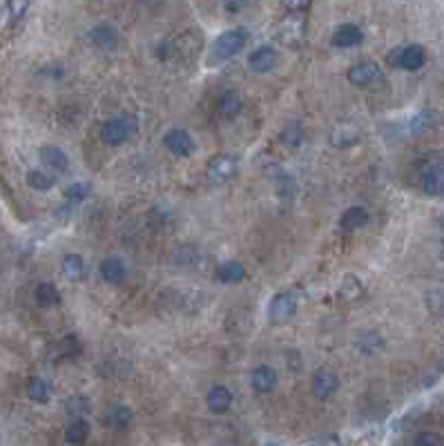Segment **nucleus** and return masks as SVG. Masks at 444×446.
Instances as JSON below:
<instances>
[{
	"mask_svg": "<svg viewBox=\"0 0 444 446\" xmlns=\"http://www.w3.org/2000/svg\"><path fill=\"white\" fill-rule=\"evenodd\" d=\"M246 43H248V30H243V27L228 30V32L219 34L215 38V43L210 47V56H213L215 63L230 60L232 56H237L239 51L246 47Z\"/></svg>",
	"mask_w": 444,
	"mask_h": 446,
	"instance_id": "nucleus-1",
	"label": "nucleus"
},
{
	"mask_svg": "<svg viewBox=\"0 0 444 446\" xmlns=\"http://www.w3.org/2000/svg\"><path fill=\"white\" fill-rule=\"evenodd\" d=\"M297 308H299V293L297 291L277 293L275 297L270 299V304H268V319L272 324L286 321V319H291L293 314L297 312Z\"/></svg>",
	"mask_w": 444,
	"mask_h": 446,
	"instance_id": "nucleus-2",
	"label": "nucleus"
},
{
	"mask_svg": "<svg viewBox=\"0 0 444 446\" xmlns=\"http://www.w3.org/2000/svg\"><path fill=\"white\" fill-rule=\"evenodd\" d=\"M129 136H132V123L125 116H114V119H108L101 125V139L112 148L123 146L129 141Z\"/></svg>",
	"mask_w": 444,
	"mask_h": 446,
	"instance_id": "nucleus-3",
	"label": "nucleus"
},
{
	"mask_svg": "<svg viewBox=\"0 0 444 446\" xmlns=\"http://www.w3.org/2000/svg\"><path fill=\"white\" fill-rule=\"evenodd\" d=\"M382 78H384L382 68L373 60H362L348 70V81L355 87H373L382 83Z\"/></svg>",
	"mask_w": 444,
	"mask_h": 446,
	"instance_id": "nucleus-4",
	"label": "nucleus"
},
{
	"mask_svg": "<svg viewBox=\"0 0 444 446\" xmlns=\"http://www.w3.org/2000/svg\"><path fill=\"white\" fill-rule=\"evenodd\" d=\"M388 63L395 65V68L407 70V72H415V70L424 68V63H426V51H424L422 45H409V47L395 49L393 54H391Z\"/></svg>",
	"mask_w": 444,
	"mask_h": 446,
	"instance_id": "nucleus-5",
	"label": "nucleus"
},
{
	"mask_svg": "<svg viewBox=\"0 0 444 446\" xmlns=\"http://www.w3.org/2000/svg\"><path fill=\"white\" fill-rule=\"evenodd\" d=\"M237 159L230 154H217L210 159V163H208L205 167V174L208 179H210L213 183H226L230 179L237 177Z\"/></svg>",
	"mask_w": 444,
	"mask_h": 446,
	"instance_id": "nucleus-6",
	"label": "nucleus"
},
{
	"mask_svg": "<svg viewBox=\"0 0 444 446\" xmlns=\"http://www.w3.org/2000/svg\"><path fill=\"white\" fill-rule=\"evenodd\" d=\"M420 188L429 196L444 194V165L442 163H426L420 172Z\"/></svg>",
	"mask_w": 444,
	"mask_h": 446,
	"instance_id": "nucleus-7",
	"label": "nucleus"
},
{
	"mask_svg": "<svg viewBox=\"0 0 444 446\" xmlns=\"http://www.w3.org/2000/svg\"><path fill=\"white\" fill-rule=\"evenodd\" d=\"M87 38H89V43H92L96 49H103V51H112V49L119 47V43H121L119 32H116V27H112L110 23L94 25V27L89 30Z\"/></svg>",
	"mask_w": 444,
	"mask_h": 446,
	"instance_id": "nucleus-8",
	"label": "nucleus"
},
{
	"mask_svg": "<svg viewBox=\"0 0 444 446\" xmlns=\"http://www.w3.org/2000/svg\"><path fill=\"white\" fill-rule=\"evenodd\" d=\"M339 388V379L333 371L329 369H319L315 371V375H312V384H310V390L312 395H315L317 400H331L335 393Z\"/></svg>",
	"mask_w": 444,
	"mask_h": 446,
	"instance_id": "nucleus-9",
	"label": "nucleus"
},
{
	"mask_svg": "<svg viewBox=\"0 0 444 446\" xmlns=\"http://www.w3.org/2000/svg\"><path fill=\"white\" fill-rule=\"evenodd\" d=\"M277 371L272 369V366L268 364H259L253 369L250 373V386L255 393H259V395H268V393L275 390L277 386Z\"/></svg>",
	"mask_w": 444,
	"mask_h": 446,
	"instance_id": "nucleus-10",
	"label": "nucleus"
},
{
	"mask_svg": "<svg viewBox=\"0 0 444 446\" xmlns=\"http://www.w3.org/2000/svg\"><path fill=\"white\" fill-rule=\"evenodd\" d=\"M163 146L172 154H177V156H190L194 152V139L186 132V129L172 127V129H167V132H165Z\"/></svg>",
	"mask_w": 444,
	"mask_h": 446,
	"instance_id": "nucleus-11",
	"label": "nucleus"
},
{
	"mask_svg": "<svg viewBox=\"0 0 444 446\" xmlns=\"http://www.w3.org/2000/svg\"><path fill=\"white\" fill-rule=\"evenodd\" d=\"M279 56H277V49L264 45V47H257L250 51V56H248V68H250L255 74H266L270 70H275Z\"/></svg>",
	"mask_w": 444,
	"mask_h": 446,
	"instance_id": "nucleus-12",
	"label": "nucleus"
},
{
	"mask_svg": "<svg viewBox=\"0 0 444 446\" xmlns=\"http://www.w3.org/2000/svg\"><path fill=\"white\" fill-rule=\"evenodd\" d=\"M38 159L51 172H68L70 170V156L58 146H43L38 150Z\"/></svg>",
	"mask_w": 444,
	"mask_h": 446,
	"instance_id": "nucleus-13",
	"label": "nucleus"
},
{
	"mask_svg": "<svg viewBox=\"0 0 444 446\" xmlns=\"http://www.w3.org/2000/svg\"><path fill=\"white\" fill-rule=\"evenodd\" d=\"M364 41V32L357 27V25L353 23H344L339 25V27L333 32L331 43L339 49H350V47H357Z\"/></svg>",
	"mask_w": 444,
	"mask_h": 446,
	"instance_id": "nucleus-14",
	"label": "nucleus"
},
{
	"mask_svg": "<svg viewBox=\"0 0 444 446\" xmlns=\"http://www.w3.org/2000/svg\"><path fill=\"white\" fill-rule=\"evenodd\" d=\"M99 274L103 279H106L108 283L112 286H119L125 281L127 277V266H125V261L119 259V257H106L99 264Z\"/></svg>",
	"mask_w": 444,
	"mask_h": 446,
	"instance_id": "nucleus-15",
	"label": "nucleus"
},
{
	"mask_svg": "<svg viewBox=\"0 0 444 446\" xmlns=\"http://www.w3.org/2000/svg\"><path fill=\"white\" fill-rule=\"evenodd\" d=\"M61 268H63V277L74 283L87 279V264H85V259L78 255H65Z\"/></svg>",
	"mask_w": 444,
	"mask_h": 446,
	"instance_id": "nucleus-16",
	"label": "nucleus"
},
{
	"mask_svg": "<svg viewBox=\"0 0 444 446\" xmlns=\"http://www.w3.org/2000/svg\"><path fill=\"white\" fill-rule=\"evenodd\" d=\"M205 406L213 413H226L232 406V390L228 386H213L205 395Z\"/></svg>",
	"mask_w": 444,
	"mask_h": 446,
	"instance_id": "nucleus-17",
	"label": "nucleus"
},
{
	"mask_svg": "<svg viewBox=\"0 0 444 446\" xmlns=\"http://www.w3.org/2000/svg\"><path fill=\"white\" fill-rule=\"evenodd\" d=\"M369 223V210L362 208V205H353L348 210H344V215L339 217V226H342V230L346 232H353V230H360Z\"/></svg>",
	"mask_w": 444,
	"mask_h": 446,
	"instance_id": "nucleus-18",
	"label": "nucleus"
},
{
	"mask_svg": "<svg viewBox=\"0 0 444 446\" xmlns=\"http://www.w3.org/2000/svg\"><path fill=\"white\" fill-rule=\"evenodd\" d=\"M357 139H360V127L355 123H350V121L339 123L333 129V134H331V143H333L335 148H348Z\"/></svg>",
	"mask_w": 444,
	"mask_h": 446,
	"instance_id": "nucleus-19",
	"label": "nucleus"
},
{
	"mask_svg": "<svg viewBox=\"0 0 444 446\" xmlns=\"http://www.w3.org/2000/svg\"><path fill=\"white\" fill-rule=\"evenodd\" d=\"M243 108V101L237 91H224L219 98H217V112L224 116V119H234V116H239Z\"/></svg>",
	"mask_w": 444,
	"mask_h": 446,
	"instance_id": "nucleus-20",
	"label": "nucleus"
},
{
	"mask_svg": "<svg viewBox=\"0 0 444 446\" xmlns=\"http://www.w3.org/2000/svg\"><path fill=\"white\" fill-rule=\"evenodd\" d=\"M89 431H92V426H89L85 417H72V422L68 424V428H65V442L83 444L89 438Z\"/></svg>",
	"mask_w": 444,
	"mask_h": 446,
	"instance_id": "nucleus-21",
	"label": "nucleus"
},
{
	"mask_svg": "<svg viewBox=\"0 0 444 446\" xmlns=\"http://www.w3.org/2000/svg\"><path fill=\"white\" fill-rule=\"evenodd\" d=\"M34 301H36V306H41V308H54V306H58L61 295L54 283L43 281L34 288Z\"/></svg>",
	"mask_w": 444,
	"mask_h": 446,
	"instance_id": "nucleus-22",
	"label": "nucleus"
},
{
	"mask_svg": "<svg viewBox=\"0 0 444 446\" xmlns=\"http://www.w3.org/2000/svg\"><path fill=\"white\" fill-rule=\"evenodd\" d=\"M54 395V388L43 377H32L30 384H27V397L36 404H47Z\"/></svg>",
	"mask_w": 444,
	"mask_h": 446,
	"instance_id": "nucleus-23",
	"label": "nucleus"
},
{
	"mask_svg": "<svg viewBox=\"0 0 444 446\" xmlns=\"http://www.w3.org/2000/svg\"><path fill=\"white\" fill-rule=\"evenodd\" d=\"M353 344H355V348L364 352V355H373V352H380L384 348V339L373 331H364L355 335V342Z\"/></svg>",
	"mask_w": 444,
	"mask_h": 446,
	"instance_id": "nucleus-24",
	"label": "nucleus"
},
{
	"mask_svg": "<svg viewBox=\"0 0 444 446\" xmlns=\"http://www.w3.org/2000/svg\"><path fill=\"white\" fill-rule=\"evenodd\" d=\"M132 409L127 406H112V409L106 413V424L112 431H125L129 424H132Z\"/></svg>",
	"mask_w": 444,
	"mask_h": 446,
	"instance_id": "nucleus-25",
	"label": "nucleus"
},
{
	"mask_svg": "<svg viewBox=\"0 0 444 446\" xmlns=\"http://www.w3.org/2000/svg\"><path fill=\"white\" fill-rule=\"evenodd\" d=\"M246 268L243 264H239V261H226V264H221L217 268V279L221 283H239L246 279Z\"/></svg>",
	"mask_w": 444,
	"mask_h": 446,
	"instance_id": "nucleus-26",
	"label": "nucleus"
},
{
	"mask_svg": "<svg viewBox=\"0 0 444 446\" xmlns=\"http://www.w3.org/2000/svg\"><path fill=\"white\" fill-rule=\"evenodd\" d=\"M25 181H27V186L36 192H49L51 188L56 186V177L45 172V170H30L27 177H25Z\"/></svg>",
	"mask_w": 444,
	"mask_h": 446,
	"instance_id": "nucleus-27",
	"label": "nucleus"
},
{
	"mask_svg": "<svg viewBox=\"0 0 444 446\" xmlns=\"http://www.w3.org/2000/svg\"><path fill=\"white\" fill-rule=\"evenodd\" d=\"M364 293L362 288V281L355 277V274H344V279L339 281V288H337V295L342 301H355L360 299Z\"/></svg>",
	"mask_w": 444,
	"mask_h": 446,
	"instance_id": "nucleus-28",
	"label": "nucleus"
},
{
	"mask_svg": "<svg viewBox=\"0 0 444 446\" xmlns=\"http://www.w3.org/2000/svg\"><path fill=\"white\" fill-rule=\"evenodd\" d=\"M65 413L70 417H85L92 413V402L85 395H70L65 400Z\"/></svg>",
	"mask_w": 444,
	"mask_h": 446,
	"instance_id": "nucleus-29",
	"label": "nucleus"
},
{
	"mask_svg": "<svg viewBox=\"0 0 444 446\" xmlns=\"http://www.w3.org/2000/svg\"><path fill=\"white\" fill-rule=\"evenodd\" d=\"M297 190H299L297 188V181L288 172H279L277 174V179H275V192H277L279 199H284V201L295 199Z\"/></svg>",
	"mask_w": 444,
	"mask_h": 446,
	"instance_id": "nucleus-30",
	"label": "nucleus"
},
{
	"mask_svg": "<svg viewBox=\"0 0 444 446\" xmlns=\"http://www.w3.org/2000/svg\"><path fill=\"white\" fill-rule=\"evenodd\" d=\"M89 194H92V188H89V183L76 181V183H70V186L65 188V201L72 203V205H78V203H83Z\"/></svg>",
	"mask_w": 444,
	"mask_h": 446,
	"instance_id": "nucleus-31",
	"label": "nucleus"
},
{
	"mask_svg": "<svg viewBox=\"0 0 444 446\" xmlns=\"http://www.w3.org/2000/svg\"><path fill=\"white\" fill-rule=\"evenodd\" d=\"M281 141H284V146H288V148H293V150L302 148V143L306 141V132H304V127L299 125V123H291V125H286V127H284V132H281Z\"/></svg>",
	"mask_w": 444,
	"mask_h": 446,
	"instance_id": "nucleus-32",
	"label": "nucleus"
},
{
	"mask_svg": "<svg viewBox=\"0 0 444 446\" xmlns=\"http://www.w3.org/2000/svg\"><path fill=\"white\" fill-rule=\"evenodd\" d=\"M433 123H436V114L431 110H422V112H417L411 119L409 132L411 134H422V132H426L429 127H433Z\"/></svg>",
	"mask_w": 444,
	"mask_h": 446,
	"instance_id": "nucleus-33",
	"label": "nucleus"
},
{
	"mask_svg": "<svg viewBox=\"0 0 444 446\" xmlns=\"http://www.w3.org/2000/svg\"><path fill=\"white\" fill-rule=\"evenodd\" d=\"M32 0H7V14L11 23H18L25 14H27Z\"/></svg>",
	"mask_w": 444,
	"mask_h": 446,
	"instance_id": "nucleus-34",
	"label": "nucleus"
},
{
	"mask_svg": "<svg viewBox=\"0 0 444 446\" xmlns=\"http://www.w3.org/2000/svg\"><path fill=\"white\" fill-rule=\"evenodd\" d=\"M413 442L417 446H438V444H442V440L438 435H433V433H420Z\"/></svg>",
	"mask_w": 444,
	"mask_h": 446,
	"instance_id": "nucleus-35",
	"label": "nucleus"
},
{
	"mask_svg": "<svg viewBox=\"0 0 444 446\" xmlns=\"http://www.w3.org/2000/svg\"><path fill=\"white\" fill-rule=\"evenodd\" d=\"M226 14H239V11L246 7V0H221Z\"/></svg>",
	"mask_w": 444,
	"mask_h": 446,
	"instance_id": "nucleus-36",
	"label": "nucleus"
},
{
	"mask_svg": "<svg viewBox=\"0 0 444 446\" xmlns=\"http://www.w3.org/2000/svg\"><path fill=\"white\" fill-rule=\"evenodd\" d=\"M337 442H339L337 435H315L308 440V444H337Z\"/></svg>",
	"mask_w": 444,
	"mask_h": 446,
	"instance_id": "nucleus-37",
	"label": "nucleus"
},
{
	"mask_svg": "<svg viewBox=\"0 0 444 446\" xmlns=\"http://www.w3.org/2000/svg\"><path fill=\"white\" fill-rule=\"evenodd\" d=\"M302 3H304V0H284V5L288 7V9H297Z\"/></svg>",
	"mask_w": 444,
	"mask_h": 446,
	"instance_id": "nucleus-38",
	"label": "nucleus"
}]
</instances>
